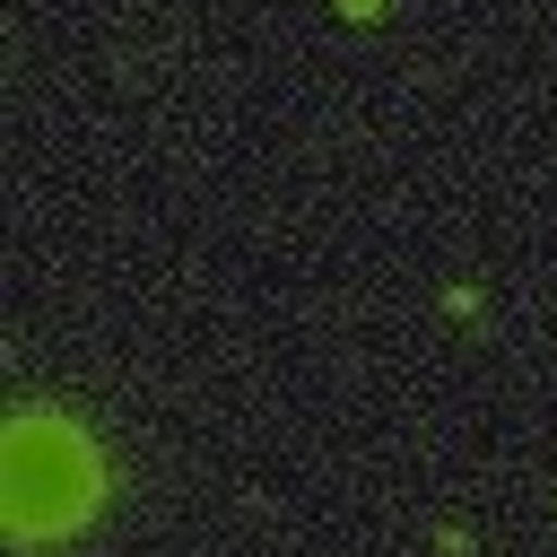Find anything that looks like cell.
<instances>
[{"mask_svg":"<svg viewBox=\"0 0 557 557\" xmlns=\"http://www.w3.org/2000/svg\"><path fill=\"white\" fill-rule=\"evenodd\" d=\"M96 487H104V470H96V453H87V435H78L70 418L26 409V418L9 426V522H17L26 540L87 522V513H96Z\"/></svg>","mask_w":557,"mask_h":557,"instance_id":"1","label":"cell"}]
</instances>
